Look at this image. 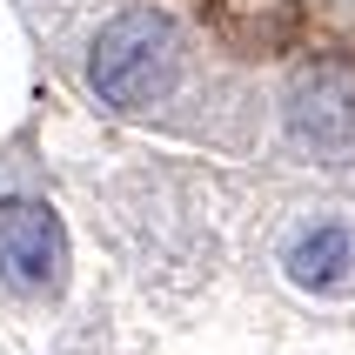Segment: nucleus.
<instances>
[{"label":"nucleus","instance_id":"obj_1","mask_svg":"<svg viewBox=\"0 0 355 355\" xmlns=\"http://www.w3.org/2000/svg\"><path fill=\"white\" fill-rule=\"evenodd\" d=\"M175 74H181V40H175V20L155 14V7L114 14L87 47V87L121 114L155 107L175 87Z\"/></svg>","mask_w":355,"mask_h":355},{"label":"nucleus","instance_id":"obj_2","mask_svg":"<svg viewBox=\"0 0 355 355\" xmlns=\"http://www.w3.org/2000/svg\"><path fill=\"white\" fill-rule=\"evenodd\" d=\"M0 275L27 295H54L67 282V228L47 201L34 195L0 201Z\"/></svg>","mask_w":355,"mask_h":355},{"label":"nucleus","instance_id":"obj_3","mask_svg":"<svg viewBox=\"0 0 355 355\" xmlns=\"http://www.w3.org/2000/svg\"><path fill=\"white\" fill-rule=\"evenodd\" d=\"M288 135L315 161L355 155V74L349 67H315L288 87Z\"/></svg>","mask_w":355,"mask_h":355},{"label":"nucleus","instance_id":"obj_4","mask_svg":"<svg viewBox=\"0 0 355 355\" xmlns=\"http://www.w3.org/2000/svg\"><path fill=\"white\" fill-rule=\"evenodd\" d=\"M355 261V241L349 228H315V235H302L295 248H288V275L302 282V288H329V282H342V268Z\"/></svg>","mask_w":355,"mask_h":355}]
</instances>
